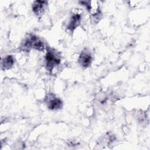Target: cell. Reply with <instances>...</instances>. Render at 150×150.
I'll return each mask as SVG.
<instances>
[{"label": "cell", "mask_w": 150, "mask_h": 150, "mask_svg": "<svg viewBox=\"0 0 150 150\" xmlns=\"http://www.w3.org/2000/svg\"><path fill=\"white\" fill-rule=\"evenodd\" d=\"M21 47L23 50L35 49L39 51H43L45 48V45L40 38L34 35H30L26 38Z\"/></svg>", "instance_id": "6da1fadb"}, {"label": "cell", "mask_w": 150, "mask_h": 150, "mask_svg": "<svg viewBox=\"0 0 150 150\" xmlns=\"http://www.w3.org/2000/svg\"><path fill=\"white\" fill-rule=\"evenodd\" d=\"M45 66L48 71H52V70L61 62L60 56L53 49L47 50L45 56Z\"/></svg>", "instance_id": "7a4b0ae2"}, {"label": "cell", "mask_w": 150, "mask_h": 150, "mask_svg": "<svg viewBox=\"0 0 150 150\" xmlns=\"http://www.w3.org/2000/svg\"><path fill=\"white\" fill-rule=\"evenodd\" d=\"M45 103L47 107L50 110H58L61 109L63 107L62 100L53 93L48 94L46 96Z\"/></svg>", "instance_id": "3957f363"}, {"label": "cell", "mask_w": 150, "mask_h": 150, "mask_svg": "<svg viewBox=\"0 0 150 150\" xmlns=\"http://www.w3.org/2000/svg\"><path fill=\"white\" fill-rule=\"evenodd\" d=\"M93 57L91 52L87 49H84L80 53L78 62L81 67L84 69L88 67L92 63Z\"/></svg>", "instance_id": "277c9868"}, {"label": "cell", "mask_w": 150, "mask_h": 150, "mask_svg": "<svg viewBox=\"0 0 150 150\" xmlns=\"http://www.w3.org/2000/svg\"><path fill=\"white\" fill-rule=\"evenodd\" d=\"M47 5L46 1H35L32 4V11L36 16H40L45 11Z\"/></svg>", "instance_id": "5b68a950"}, {"label": "cell", "mask_w": 150, "mask_h": 150, "mask_svg": "<svg viewBox=\"0 0 150 150\" xmlns=\"http://www.w3.org/2000/svg\"><path fill=\"white\" fill-rule=\"evenodd\" d=\"M81 21V15L79 13H73L67 25V29L71 32H73L80 25Z\"/></svg>", "instance_id": "8992f818"}, {"label": "cell", "mask_w": 150, "mask_h": 150, "mask_svg": "<svg viewBox=\"0 0 150 150\" xmlns=\"http://www.w3.org/2000/svg\"><path fill=\"white\" fill-rule=\"evenodd\" d=\"M15 63L13 56L8 55L1 59V69L2 70H9L11 69Z\"/></svg>", "instance_id": "52a82bcc"}]
</instances>
